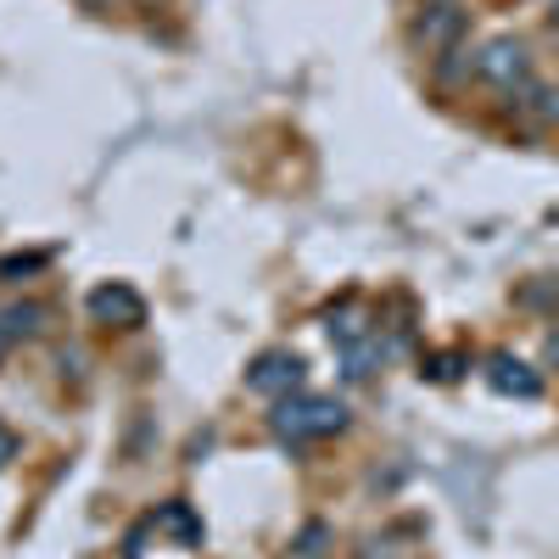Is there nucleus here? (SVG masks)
I'll return each instance as SVG.
<instances>
[{
  "mask_svg": "<svg viewBox=\"0 0 559 559\" xmlns=\"http://www.w3.org/2000/svg\"><path fill=\"white\" fill-rule=\"evenodd\" d=\"M269 431L286 442V448H302V442H319V437H336L347 431V408L336 397H313V392H292L280 397L274 414H269Z\"/></svg>",
  "mask_w": 559,
  "mask_h": 559,
  "instance_id": "obj_1",
  "label": "nucleus"
},
{
  "mask_svg": "<svg viewBox=\"0 0 559 559\" xmlns=\"http://www.w3.org/2000/svg\"><path fill=\"white\" fill-rule=\"evenodd\" d=\"M476 79L492 84V90H503V96H515L521 84H532V51H526V39H515V34L487 39L481 51H476Z\"/></svg>",
  "mask_w": 559,
  "mask_h": 559,
  "instance_id": "obj_2",
  "label": "nucleus"
},
{
  "mask_svg": "<svg viewBox=\"0 0 559 559\" xmlns=\"http://www.w3.org/2000/svg\"><path fill=\"white\" fill-rule=\"evenodd\" d=\"M247 392H258V397H292V392H302V358L297 353H286V347H274V353H258L252 358V369H247Z\"/></svg>",
  "mask_w": 559,
  "mask_h": 559,
  "instance_id": "obj_3",
  "label": "nucleus"
},
{
  "mask_svg": "<svg viewBox=\"0 0 559 559\" xmlns=\"http://www.w3.org/2000/svg\"><path fill=\"white\" fill-rule=\"evenodd\" d=\"M90 319L96 324H118V331H134V324H146V302H140L134 286H123V280H107V286H96L84 297Z\"/></svg>",
  "mask_w": 559,
  "mask_h": 559,
  "instance_id": "obj_4",
  "label": "nucleus"
},
{
  "mask_svg": "<svg viewBox=\"0 0 559 559\" xmlns=\"http://www.w3.org/2000/svg\"><path fill=\"white\" fill-rule=\"evenodd\" d=\"M487 386H492L498 397H521V403L543 397V376H537L532 364H521L515 353H492V358H487Z\"/></svg>",
  "mask_w": 559,
  "mask_h": 559,
  "instance_id": "obj_5",
  "label": "nucleus"
},
{
  "mask_svg": "<svg viewBox=\"0 0 559 559\" xmlns=\"http://www.w3.org/2000/svg\"><path fill=\"white\" fill-rule=\"evenodd\" d=\"M459 34H464V12L459 7H426V12H419L414 17V39L419 45H426V51H453V45H459Z\"/></svg>",
  "mask_w": 559,
  "mask_h": 559,
  "instance_id": "obj_6",
  "label": "nucleus"
},
{
  "mask_svg": "<svg viewBox=\"0 0 559 559\" xmlns=\"http://www.w3.org/2000/svg\"><path fill=\"white\" fill-rule=\"evenodd\" d=\"M324 336H331L336 347H353V342H364V336H376V324H369V308H364V302H342V308H331V313H324Z\"/></svg>",
  "mask_w": 559,
  "mask_h": 559,
  "instance_id": "obj_7",
  "label": "nucleus"
},
{
  "mask_svg": "<svg viewBox=\"0 0 559 559\" xmlns=\"http://www.w3.org/2000/svg\"><path fill=\"white\" fill-rule=\"evenodd\" d=\"M342 358H347V381H364V376H376V364L386 358V347H381V336H364V342L342 347Z\"/></svg>",
  "mask_w": 559,
  "mask_h": 559,
  "instance_id": "obj_8",
  "label": "nucleus"
},
{
  "mask_svg": "<svg viewBox=\"0 0 559 559\" xmlns=\"http://www.w3.org/2000/svg\"><path fill=\"white\" fill-rule=\"evenodd\" d=\"M39 269H45V258H39V252H28V258H23V252H12V258H0V286H23V280H28V274H39Z\"/></svg>",
  "mask_w": 559,
  "mask_h": 559,
  "instance_id": "obj_9",
  "label": "nucleus"
},
{
  "mask_svg": "<svg viewBox=\"0 0 559 559\" xmlns=\"http://www.w3.org/2000/svg\"><path fill=\"white\" fill-rule=\"evenodd\" d=\"M157 526L174 532V537H185V543H197V537H202V526L191 521V509H185V503H168L163 515H157Z\"/></svg>",
  "mask_w": 559,
  "mask_h": 559,
  "instance_id": "obj_10",
  "label": "nucleus"
},
{
  "mask_svg": "<svg viewBox=\"0 0 559 559\" xmlns=\"http://www.w3.org/2000/svg\"><path fill=\"white\" fill-rule=\"evenodd\" d=\"M459 364H464L459 353H442V358L426 364V376H431V381H453V376H459Z\"/></svg>",
  "mask_w": 559,
  "mask_h": 559,
  "instance_id": "obj_11",
  "label": "nucleus"
},
{
  "mask_svg": "<svg viewBox=\"0 0 559 559\" xmlns=\"http://www.w3.org/2000/svg\"><path fill=\"white\" fill-rule=\"evenodd\" d=\"M358 559H403V554H397V543H392V537H369Z\"/></svg>",
  "mask_w": 559,
  "mask_h": 559,
  "instance_id": "obj_12",
  "label": "nucleus"
},
{
  "mask_svg": "<svg viewBox=\"0 0 559 559\" xmlns=\"http://www.w3.org/2000/svg\"><path fill=\"white\" fill-rule=\"evenodd\" d=\"M17 459V437L7 431V426H0V471H7V464Z\"/></svg>",
  "mask_w": 559,
  "mask_h": 559,
  "instance_id": "obj_13",
  "label": "nucleus"
},
{
  "mask_svg": "<svg viewBox=\"0 0 559 559\" xmlns=\"http://www.w3.org/2000/svg\"><path fill=\"white\" fill-rule=\"evenodd\" d=\"M543 358H548V364H559V331H548V342H543Z\"/></svg>",
  "mask_w": 559,
  "mask_h": 559,
  "instance_id": "obj_14",
  "label": "nucleus"
},
{
  "mask_svg": "<svg viewBox=\"0 0 559 559\" xmlns=\"http://www.w3.org/2000/svg\"><path fill=\"white\" fill-rule=\"evenodd\" d=\"M548 23H554V28H559V0H554V7H548Z\"/></svg>",
  "mask_w": 559,
  "mask_h": 559,
  "instance_id": "obj_15",
  "label": "nucleus"
},
{
  "mask_svg": "<svg viewBox=\"0 0 559 559\" xmlns=\"http://www.w3.org/2000/svg\"><path fill=\"white\" fill-rule=\"evenodd\" d=\"M431 7H459V0H431Z\"/></svg>",
  "mask_w": 559,
  "mask_h": 559,
  "instance_id": "obj_16",
  "label": "nucleus"
}]
</instances>
